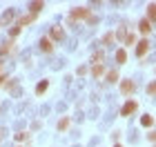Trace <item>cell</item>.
<instances>
[{"label":"cell","mask_w":156,"mask_h":147,"mask_svg":"<svg viewBox=\"0 0 156 147\" xmlns=\"http://www.w3.org/2000/svg\"><path fill=\"white\" fill-rule=\"evenodd\" d=\"M136 109H138V103L136 100H127L123 107H120V116H132Z\"/></svg>","instance_id":"cell-3"},{"label":"cell","mask_w":156,"mask_h":147,"mask_svg":"<svg viewBox=\"0 0 156 147\" xmlns=\"http://www.w3.org/2000/svg\"><path fill=\"white\" fill-rule=\"evenodd\" d=\"M87 23H89V25H96V23H98V18H96V16H89V18H87Z\"/></svg>","instance_id":"cell-25"},{"label":"cell","mask_w":156,"mask_h":147,"mask_svg":"<svg viewBox=\"0 0 156 147\" xmlns=\"http://www.w3.org/2000/svg\"><path fill=\"white\" fill-rule=\"evenodd\" d=\"M13 45H16L13 40H5V43H2V47H0V60H2L5 56H9V54L16 51V47H13Z\"/></svg>","instance_id":"cell-4"},{"label":"cell","mask_w":156,"mask_h":147,"mask_svg":"<svg viewBox=\"0 0 156 147\" xmlns=\"http://www.w3.org/2000/svg\"><path fill=\"white\" fill-rule=\"evenodd\" d=\"M114 147H120V145H114Z\"/></svg>","instance_id":"cell-31"},{"label":"cell","mask_w":156,"mask_h":147,"mask_svg":"<svg viewBox=\"0 0 156 147\" xmlns=\"http://www.w3.org/2000/svg\"><path fill=\"white\" fill-rule=\"evenodd\" d=\"M147 51H150V40H147V38L138 40V43H136V56H138V58H143Z\"/></svg>","instance_id":"cell-5"},{"label":"cell","mask_w":156,"mask_h":147,"mask_svg":"<svg viewBox=\"0 0 156 147\" xmlns=\"http://www.w3.org/2000/svg\"><path fill=\"white\" fill-rule=\"evenodd\" d=\"M5 134H7V131H5V129H0V138H5Z\"/></svg>","instance_id":"cell-30"},{"label":"cell","mask_w":156,"mask_h":147,"mask_svg":"<svg viewBox=\"0 0 156 147\" xmlns=\"http://www.w3.org/2000/svg\"><path fill=\"white\" fill-rule=\"evenodd\" d=\"M112 40H114V33L109 31V33H105V36H103V45H109Z\"/></svg>","instance_id":"cell-22"},{"label":"cell","mask_w":156,"mask_h":147,"mask_svg":"<svg viewBox=\"0 0 156 147\" xmlns=\"http://www.w3.org/2000/svg\"><path fill=\"white\" fill-rule=\"evenodd\" d=\"M114 36H118V38H125V29H118V31L114 33Z\"/></svg>","instance_id":"cell-26"},{"label":"cell","mask_w":156,"mask_h":147,"mask_svg":"<svg viewBox=\"0 0 156 147\" xmlns=\"http://www.w3.org/2000/svg\"><path fill=\"white\" fill-rule=\"evenodd\" d=\"M140 125H143V127H152V125H154V118H152L150 114H147V116L140 118Z\"/></svg>","instance_id":"cell-17"},{"label":"cell","mask_w":156,"mask_h":147,"mask_svg":"<svg viewBox=\"0 0 156 147\" xmlns=\"http://www.w3.org/2000/svg\"><path fill=\"white\" fill-rule=\"evenodd\" d=\"M91 16V11H89V7H76V9L69 11V20H87Z\"/></svg>","instance_id":"cell-1"},{"label":"cell","mask_w":156,"mask_h":147,"mask_svg":"<svg viewBox=\"0 0 156 147\" xmlns=\"http://www.w3.org/2000/svg\"><path fill=\"white\" fill-rule=\"evenodd\" d=\"M0 74H5V60H0Z\"/></svg>","instance_id":"cell-28"},{"label":"cell","mask_w":156,"mask_h":147,"mask_svg":"<svg viewBox=\"0 0 156 147\" xmlns=\"http://www.w3.org/2000/svg\"><path fill=\"white\" fill-rule=\"evenodd\" d=\"M13 20H16V11H13V9H7V11L2 13V18H0V27H2V25H11Z\"/></svg>","instance_id":"cell-8"},{"label":"cell","mask_w":156,"mask_h":147,"mask_svg":"<svg viewBox=\"0 0 156 147\" xmlns=\"http://www.w3.org/2000/svg\"><path fill=\"white\" fill-rule=\"evenodd\" d=\"M147 94H150V96H156V80L147 85Z\"/></svg>","instance_id":"cell-21"},{"label":"cell","mask_w":156,"mask_h":147,"mask_svg":"<svg viewBox=\"0 0 156 147\" xmlns=\"http://www.w3.org/2000/svg\"><path fill=\"white\" fill-rule=\"evenodd\" d=\"M107 82H118V69H109L107 72Z\"/></svg>","instance_id":"cell-16"},{"label":"cell","mask_w":156,"mask_h":147,"mask_svg":"<svg viewBox=\"0 0 156 147\" xmlns=\"http://www.w3.org/2000/svg\"><path fill=\"white\" fill-rule=\"evenodd\" d=\"M136 43V36L134 33H125V45H134Z\"/></svg>","instance_id":"cell-20"},{"label":"cell","mask_w":156,"mask_h":147,"mask_svg":"<svg viewBox=\"0 0 156 147\" xmlns=\"http://www.w3.org/2000/svg\"><path fill=\"white\" fill-rule=\"evenodd\" d=\"M27 138H29V134H27V131H20V134H16V141H27Z\"/></svg>","instance_id":"cell-23"},{"label":"cell","mask_w":156,"mask_h":147,"mask_svg":"<svg viewBox=\"0 0 156 147\" xmlns=\"http://www.w3.org/2000/svg\"><path fill=\"white\" fill-rule=\"evenodd\" d=\"M150 23H156V2H150L147 5V16H145Z\"/></svg>","instance_id":"cell-11"},{"label":"cell","mask_w":156,"mask_h":147,"mask_svg":"<svg viewBox=\"0 0 156 147\" xmlns=\"http://www.w3.org/2000/svg\"><path fill=\"white\" fill-rule=\"evenodd\" d=\"M51 40H58V43H60V40H65V29L58 27V25L51 27Z\"/></svg>","instance_id":"cell-10"},{"label":"cell","mask_w":156,"mask_h":147,"mask_svg":"<svg viewBox=\"0 0 156 147\" xmlns=\"http://www.w3.org/2000/svg\"><path fill=\"white\" fill-rule=\"evenodd\" d=\"M154 147H156V143H154Z\"/></svg>","instance_id":"cell-32"},{"label":"cell","mask_w":156,"mask_h":147,"mask_svg":"<svg viewBox=\"0 0 156 147\" xmlns=\"http://www.w3.org/2000/svg\"><path fill=\"white\" fill-rule=\"evenodd\" d=\"M125 60H127V51L125 49H118L116 51V62L118 65H125Z\"/></svg>","instance_id":"cell-14"},{"label":"cell","mask_w":156,"mask_h":147,"mask_svg":"<svg viewBox=\"0 0 156 147\" xmlns=\"http://www.w3.org/2000/svg\"><path fill=\"white\" fill-rule=\"evenodd\" d=\"M147 138H150L152 143H156V131H152V134H147Z\"/></svg>","instance_id":"cell-27"},{"label":"cell","mask_w":156,"mask_h":147,"mask_svg":"<svg viewBox=\"0 0 156 147\" xmlns=\"http://www.w3.org/2000/svg\"><path fill=\"white\" fill-rule=\"evenodd\" d=\"M69 127V118L65 116V118H60V121H58V131H65Z\"/></svg>","instance_id":"cell-19"},{"label":"cell","mask_w":156,"mask_h":147,"mask_svg":"<svg viewBox=\"0 0 156 147\" xmlns=\"http://www.w3.org/2000/svg\"><path fill=\"white\" fill-rule=\"evenodd\" d=\"M5 80H7V76H5V74H0V85H2Z\"/></svg>","instance_id":"cell-29"},{"label":"cell","mask_w":156,"mask_h":147,"mask_svg":"<svg viewBox=\"0 0 156 147\" xmlns=\"http://www.w3.org/2000/svg\"><path fill=\"white\" fill-rule=\"evenodd\" d=\"M103 74H105V67H103V65H94V67H91V76H94L96 80L101 78Z\"/></svg>","instance_id":"cell-13"},{"label":"cell","mask_w":156,"mask_h":147,"mask_svg":"<svg viewBox=\"0 0 156 147\" xmlns=\"http://www.w3.org/2000/svg\"><path fill=\"white\" fill-rule=\"evenodd\" d=\"M42 7H45V2H40V0H38V2H31L29 5V13H36V16H38V11L42 9Z\"/></svg>","instance_id":"cell-15"},{"label":"cell","mask_w":156,"mask_h":147,"mask_svg":"<svg viewBox=\"0 0 156 147\" xmlns=\"http://www.w3.org/2000/svg\"><path fill=\"white\" fill-rule=\"evenodd\" d=\"M40 51H45V54H51L54 51V43H51V38H40Z\"/></svg>","instance_id":"cell-9"},{"label":"cell","mask_w":156,"mask_h":147,"mask_svg":"<svg viewBox=\"0 0 156 147\" xmlns=\"http://www.w3.org/2000/svg\"><path fill=\"white\" fill-rule=\"evenodd\" d=\"M49 87V80H40L38 87H36V94H45V89Z\"/></svg>","instance_id":"cell-18"},{"label":"cell","mask_w":156,"mask_h":147,"mask_svg":"<svg viewBox=\"0 0 156 147\" xmlns=\"http://www.w3.org/2000/svg\"><path fill=\"white\" fill-rule=\"evenodd\" d=\"M18 33H20V27H13V29L9 31V40H13V38L18 36Z\"/></svg>","instance_id":"cell-24"},{"label":"cell","mask_w":156,"mask_h":147,"mask_svg":"<svg viewBox=\"0 0 156 147\" xmlns=\"http://www.w3.org/2000/svg\"><path fill=\"white\" fill-rule=\"evenodd\" d=\"M134 92H136V82H134V80H129V78L120 80V94H123V96H132Z\"/></svg>","instance_id":"cell-2"},{"label":"cell","mask_w":156,"mask_h":147,"mask_svg":"<svg viewBox=\"0 0 156 147\" xmlns=\"http://www.w3.org/2000/svg\"><path fill=\"white\" fill-rule=\"evenodd\" d=\"M103 60H105V54L96 49V51L91 54V65H103Z\"/></svg>","instance_id":"cell-12"},{"label":"cell","mask_w":156,"mask_h":147,"mask_svg":"<svg viewBox=\"0 0 156 147\" xmlns=\"http://www.w3.org/2000/svg\"><path fill=\"white\" fill-rule=\"evenodd\" d=\"M138 31L143 33V36H150L152 33V23L147 18H140V23H138Z\"/></svg>","instance_id":"cell-7"},{"label":"cell","mask_w":156,"mask_h":147,"mask_svg":"<svg viewBox=\"0 0 156 147\" xmlns=\"http://www.w3.org/2000/svg\"><path fill=\"white\" fill-rule=\"evenodd\" d=\"M34 20H36V13H29V11H27L25 16H20V18H18V25H16V27H20V29H23V27L31 25Z\"/></svg>","instance_id":"cell-6"}]
</instances>
